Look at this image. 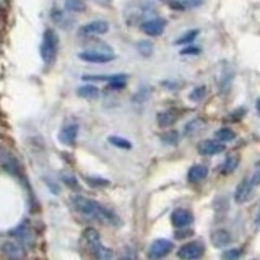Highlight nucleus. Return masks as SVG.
<instances>
[{
    "label": "nucleus",
    "instance_id": "7ed1b4c3",
    "mask_svg": "<svg viewBox=\"0 0 260 260\" xmlns=\"http://www.w3.org/2000/svg\"><path fill=\"white\" fill-rule=\"evenodd\" d=\"M78 57L83 62H88V63H108V62H112L114 59H116L112 49L109 46H106V44H100L98 47H93V49H88V51L80 52Z\"/></svg>",
    "mask_w": 260,
    "mask_h": 260
},
{
    "label": "nucleus",
    "instance_id": "0eeeda50",
    "mask_svg": "<svg viewBox=\"0 0 260 260\" xmlns=\"http://www.w3.org/2000/svg\"><path fill=\"white\" fill-rule=\"evenodd\" d=\"M140 29L145 32L146 36H150V38L161 36L162 32H165V29H166V20L165 18H159V16H154V18H148V20L142 21Z\"/></svg>",
    "mask_w": 260,
    "mask_h": 260
},
{
    "label": "nucleus",
    "instance_id": "f8f14e48",
    "mask_svg": "<svg viewBox=\"0 0 260 260\" xmlns=\"http://www.w3.org/2000/svg\"><path fill=\"white\" fill-rule=\"evenodd\" d=\"M224 150L223 143H219L216 140H205L199 145V153L203 154V156H213V154H218Z\"/></svg>",
    "mask_w": 260,
    "mask_h": 260
},
{
    "label": "nucleus",
    "instance_id": "2f4dec72",
    "mask_svg": "<svg viewBox=\"0 0 260 260\" xmlns=\"http://www.w3.org/2000/svg\"><path fill=\"white\" fill-rule=\"evenodd\" d=\"M255 224H257V226H260V208H258L257 216H255Z\"/></svg>",
    "mask_w": 260,
    "mask_h": 260
},
{
    "label": "nucleus",
    "instance_id": "393cba45",
    "mask_svg": "<svg viewBox=\"0 0 260 260\" xmlns=\"http://www.w3.org/2000/svg\"><path fill=\"white\" fill-rule=\"evenodd\" d=\"M109 143H112L114 146H117V148H122V150H130L132 148V143L125 138H120V137H109Z\"/></svg>",
    "mask_w": 260,
    "mask_h": 260
},
{
    "label": "nucleus",
    "instance_id": "4468645a",
    "mask_svg": "<svg viewBox=\"0 0 260 260\" xmlns=\"http://www.w3.org/2000/svg\"><path fill=\"white\" fill-rule=\"evenodd\" d=\"M77 134H78V125L77 124H69V125H65L60 130L59 138H60V142L65 143V145H73V143H75Z\"/></svg>",
    "mask_w": 260,
    "mask_h": 260
},
{
    "label": "nucleus",
    "instance_id": "ddd939ff",
    "mask_svg": "<svg viewBox=\"0 0 260 260\" xmlns=\"http://www.w3.org/2000/svg\"><path fill=\"white\" fill-rule=\"evenodd\" d=\"M208 176V169L207 166H203V165H195L189 169V174H187V179H189V182L192 184H199L202 182L203 179H207Z\"/></svg>",
    "mask_w": 260,
    "mask_h": 260
},
{
    "label": "nucleus",
    "instance_id": "c85d7f7f",
    "mask_svg": "<svg viewBox=\"0 0 260 260\" xmlns=\"http://www.w3.org/2000/svg\"><path fill=\"white\" fill-rule=\"evenodd\" d=\"M161 138H162V142H165V143H169V145H173V143H176V142L179 140L177 132H168V134L162 135Z\"/></svg>",
    "mask_w": 260,
    "mask_h": 260
},
{
    "label": "nucleus",
    "instance_id": "5701e85b",
    "mask_svg": "<svg viewBox=\"0 0 260 260\" xmlns=\"http://www.w3.org/2000/svg\"><path fill=\"white\" fill-rule=\"evenodd\" d=\"M197 35H199V31L197 29H192V31H187V32H184V35L179 38V39H176V43L174 44H177V46H182V44H190L192 41L197 38Z\"/></svg>",
    "mask_w": 260,
    "mask_h": 260
},
{
    "label": "nucleus",
    "instance_id": "f257e3e1",
    "mask_svg": "<svg viewBox=\"0 0 260 260\" xmlns=\"http://www.w3.org/2000/svg\"><path fill=\"white\" fill-rule=\"evenodd\" d=\"M72 203L80 215L86 216L88 219H91V221L101 223V224H111V226L119 224V218L116 216V213H112L111 210H108L106 207H103L101 203H98L94 200L81 197V195H75V197L72 199Z\"/></svg>",
    "mask_w": 260,
    "mask_h": 260
},
{
    "label": "nucleus",
    "instance_id": "9b49d317",
    "mask_svg": "<svg viewBox=\"0 0 260 260\" xmlns=\"http://www.w3.org/2000/svg\"><path fill=\"white\" fill-rule=\"evenodd\" d=\"M252 189H254V185H252L250 182V179H244V181L239 182L238 185V189H236L234 192V199L238 203H244V202H247L250 199V195H252Z\"/></svg>",
    "mask_w": 260,
    "mask_h": 260
},
{
    "label": "nucleus",
    "instance_id": "2eb2a0df",
    "mask_svg": "<svg viewBox=\"0 0 260 260\" xmlns=\"http://www.w3.org/2000/svg\"><path fill=\"white\" fill-rule=\"evenodd\" d=\"M211 242H213L215 247H219V249L228 247L231 244V234L226 230H218L211 236Z\"/></svg>",
    "mask_w": 260,
    "mask_h": 260
},
{
    "label": "nucleus",
    "instance_id": "b1692460",
    "mask_svg": "<svg viewBox=\"0 0 260 260\" xmlns=\"http://www.w3.org/2000/svg\"><path fill=\"white\" fill-rule=\"evenodd\" d=\"M137 49H138V52H140L143 57H150L153 54V44L150 43V41H140V43L137 44Z\"/></svg>",
    "mask_w": 260,
    "mask_h": 260
},
{
    "label": "nucleus",
    "instance_id": "4be33fe9",
    "mask_svg": "<svg viewBox=\"0 0 260 260\" xmlns=\"http://www.w3.org/2000/svg\"><path fill=\"white\" fill-rule=\"evenodd\" d=\"M238 165H239L238 156H230V158H226L224 165L221 166V173H223V174H230V173H233V171H234L236 168H238Z\"/></svg>",
    "mask_w": 260,
    "mask_h": 260
},
{
    "label": "nucleus",
    "instance_id": "aec40b11",
    "mask_svg": "<svg viewBox=\"0 0 260 260\" xmlns=\"http://www.w3.org/2000/svg\"><path fill=\"white\" fill-rule=\"evenodd\" d=\"M86 8L83 0H65V10L69 13H80Z\"/></svg>",
    "mask_w": 260,
    "mask_h": 260
},
{
    "label": "nucleus",
    "instance_id": "412c9836",
    "mask_svg": "<svg viewBox=\"0 0 260 260\" xmlns=\"http://www.w3.org/2000/svg\"><path fill=\"white\" fill-rule=\"evenodd\" d=\"M0 165H2L5 169H8V171H13L15 169V166H16V161H15V158H12L10 154H8L2 146H0Z\"/></svg>",
    "mask_w": 260,
    "mask_h": 260
},
{
    "label": "nucleus",
    "instance_id": "20e7f679",
    "mask_svg": "<svg viewBox=\"0 0 260 260\" xmlns=\"http://www.w3.org/2000/svg\"><path fill=\"white\" fill-rule=\"evenodd\" d=\"M57 47H59V38H57L54 29H46L41 41V59L46 65H51L57 55Z\"/></svg>",
    "mask_w": 260,
    "mask_h": 260
},
{
    "label": "nucleus",
    "instance_id": "bb28decb",
    "mask_svg": "<svg viewBox=\"0 0 260 260\" xmlns=\"http://www.w3.org/2000/svg\"><path fill=\"white\" fill-rule=\"evenodd\" d=\"M203 96H205V86H199V88L193 89L189 98H190L192 101H200Z\"/></svg>",
    "mask_w": 260,
    "mask_h": 260
},
{
    "label": "nucleus",
    "instance_id": "423d86ee",
    "mask_svg": "<svg viewBox=\"0 0 260 260\" xmlns=\"http://www.w3.org/2000/svg\"><path fill=\"white\" fill-rule=\"evenodd\" d=\"M109 31V23L104 20H93L80 28L78 35L85 38H93V36H101Z\"/></svg>",
    "mask_w": 260,
    "mask_h": 260
},
{
    "label": "nucleus",
    "instance_id": "6e6552de",
    "mask_svg": "<svg viewBox=\"0 0 260 260\" xmlns=\"http://www.w3.org/2000/svg\"><path fill=\"white\" fill-rule=\"evenodd\" d=\"M171 250H173V242L168 239H156L148 249V257L151 260H161L171 254Z\"/></svg>",
    "mask_w": 260,
    "mask_h": 260
},
{
    "label": "nucleus",
    "instance_id": "72a5a7b5",
    "mask_svg": "<svg viewBox=\"0 0 260 260\" xmlns=\"http://www.w3.org/2000/svg\"><path fill=\"white\" fill-rule=\"evenodd\" d=\"M161 2H176V0H161Z\"/></svg>",
    "mask_w": 260,
    "mask_h": 260
},
{
    "label": "nucleus",
    "instance_id": "f3484780",
    "mask_svg": "<svg viewBox=\"0 0 260 260\" xmlns=\"http://www.w3.org/2000/svg\"><path fill=\"white\" fill-rule=\"evenodd\" d=\"M177 120V112L173 109L162 111L158 114V125L159 127H171Z\"/></svg>",
    "mask_w": 260,
    "mask_h": 260
},
{
    "label": "nucleus",
    "instance_id": "cd10ccee",
    "mask_svg": "<svg viewBox=\"0 0 260 260\" xmlns=\"http://www.w3.org/2000/svg\"><path fill=\"white\" fill-rule=\"evenodd\" d=\"M249 179H250V182H252V185H254V187L260 185V162L254 168V173H252V177H249Z\"/></svg>",
    "mask_w": 260,
    "mask_h": 260
},
{
    "label": "nucleus",
    "instance_id": "f03ea898",
    "mask_svg": "<svg viewBox=\"0 0 260 260\" xmlns=\"http://www.w3.org/2000/svg\"><path fill=\"white\" fill-rule=\"evenodd\" d=\"M83 238L88 244L89 250H91V254L98 260H111L112 258V250L103 246L100 233H98L94 228H86L85 233H83Z\"/></svg>",
    "mask_w": 260,
    "mask_h": 260
},
{
    "label": "nucleus",
    "instance_id": "a211bd4d",
    "mask_svg": "<svg viewBox=\"0 0 260 260\" xmlns=\"http://www.w3.org/2000/svg\"><path fill=\"white\" fill-rule=\"evenodd\" d=\"M77 94L80 98H86V100H93V98H96L98 94H100V89H98L96 86L93 85H83V86H80L77 89Z\"/></svg>",
    "mask_w": 260,
    "mask_h": 260
},
{
    "label": "nucleus",
    "instance_id": "9d476101",
    "mask_svg": "<svg viewBox=\"0 0 260 260\" xmlns=\"http://www.w3.org/2000/svg\"><path fill=\"white\" fill-rule=\"evenodd\" d=\"M0 249L10 260H21L24 257V250L18 241H5Z\"/></svg>",
    "mask_w": 260,
    "mask_h": 260
},
{
    "label": "nucleus",
    "instance_id": "473e14b6",
    "mask_svg": "<svg viewBox=\"0 0 260 260\" xmlns=\"http://www.w3.org/2000/svg\"><path fill=\"white\" fill-rule=\"evenodd\" d=\"M257 109H258V112H260V98H258V101H257Z\"/></svg>",
    "mask_w": 260,
    "mask_h": 260
},
{
    "label": "nucleus",
    "instance_id": "a878e982",
    "mask_svg": "<svg viewBox=\"0 0 260 260\" xmlns=\"http://www.w3.org/2000/svg\"><path fill=\"white\" fill-rule=\"evenodd\" d=\"M241 257V250L239 249H228L221 254L223 260H238Z\"/></svg>",
    "mask_w": 260,
    "mask_h": 260
},
{
    "label": "nucleus",
    "instance_id": "f704fd0d",
    "mask_svg": "<svg viewBox=\"0 0 260 260\" xmlns=\"http://www.w3.org/2000/svg\"><path fill=\"white\" fill-rule=\"evenodd\" d=\"M120 260H130V258H120Z\"/></svg>",
    "mask_w": 260,
    "mask_h": 260
},
{
    "label": "nucleus",
    "instance_id": "39448f33",
    "mask_svg": "<svg viewBox=\"0 0 260 260\" xmlns=\"http://www.w3.org/2000/svg\"><path fill=\"white\" fill-rule=\"evenodd\" d=\"M203 252H205V246L202 242L190 241L177 249V257L182 260H197L203 255Z\"/></svg>",
    "mask_w": 260,
    "mask_h": 260
},
{
    "label": "nucleus",
    "instance_id": "1a4fd4ad",
    "mask_svg": "<svg viewBox=\"0 0 260 260\" xmlns=\"http://www.w3.org/2000/svg\"><path fill=\"white\" fill-rule=\"evenodd\" d=\"M171 221H173V226L177 228V230H184L189 224H192L193 221V216L189 210H184V208H177L173 211L171 215Z\"/></svg>",
    "mask_w": 260,
    "mask_h": 260
},
{
    "label": "nucleus",
    "instance_id": "6ab92c4d",
    "mask_svg": "<svg viewBox=\"0 0 260 260\" xmlns=\"http://www.w3.org/2000/svg\"><path fill=\"white\" fill-rule=\"evenodd\" d=\"M236 138V134L233 132L231 128H219L215 132V140L219 142V143H224V142H231Z\"/></svg>",
    "mask_w": 260,
    "mask_h": 260
},
{
    "label": "nucleus",
    "instance_id": "dca6fc26",
    "mask_svg": "<svg viewBox=\"0 0 260 260\" xmlns=\"http://www.w3.org/2000/svg\"><path fill=\"white\" fill-rule=\"evenodd\" d=\"M12 234L16 236V241H18L20 244L24 242V244H29L32 242V234L29 231V226H28V221H23L16 230L12 231Z\"/></svg>",
    "mask_w": 260,
    "mask_h": 260
},
{
    "label": "nucleus",
    "instance_id": "c756f323",
    "mask_svg": "<svg viewBox=\"0 0 260 260\" xmlns=\"http://www.w3.org/2000/svg\"><path fill=\"white\" fill-rule=\"evenodd\" d=\"M200 52V49L199 47H187V49H184V51L181 52L182 55H189V54H192V55H197Z\"/></svg>",
    "mask_w": 260,
    "mask_h": 260
},
{
    "label": "nucleus",
    "instance_id": "7c9ffc66",
    "mask_svg": "<svg viewBox=\"0 0 260 260\" xmlns=\"http://www.w3.org/2000/svg\"><path fill=\"white\" fill-rule=\"evenodd\" d=\"M86 181L89 184H101V185H108L109 184L108 181H104V179H91V177H86Z\"/></svg>",
    "mask_w": 260,
    "mask_h": 260
}]
</instances>
